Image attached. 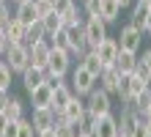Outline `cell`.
<instances>
[{
	"instance_id": "6da1fadb",
	"label": "cell",
	"mask_w": 151,
	"mask_h": 137,
	"mask_svg": "<svg viewBox=\"0 0 151 137\" xmlns=\"http://www.w3.org/2000/svg\"><path fill=\"white\" fill-rule=\"evenodd\" d=\"M6 63H8V69L14 71V74H22L25 69L30 66V52H28V44H8L6 47Z\"/></svg>"
},
{
	"instance_id": "7a4b0ae2",
	"label": "cell",
	"mask_w": 151,
	"mask_h": 137,
	"mask_svg": "<svg viewBox=\"0 0 151 137\" xmlns=\"http://www.w3.org/2000/svg\"><path fill=\"white\" fill-rule=\"evenodd\" d=\"M93 88H96V77L83 66V63H77L74 71H72V90H74V96H83L85 99Z\"/></svg>"
},
{
	"instance_id": "3957f363",
	"label": "cell",
	"mask_w": 151,
	"mask_h": 137,
	"mask_svg": "<svg viewBox=\"0 0 151 137\" xmlns=\"http://www.w3.org/2000/svg\"><path fill=\"white\" fill-rule=\"evenodd\" d=\"M85 110L91 113L93 118L96 115H104V113H113V104H110V93L104 88H93L91 93L85 96Z\"/></svg>"
},
{
	"instance_id": "277c9868",
	"label": "cell",
	"mask_w": 151,
	"mask_h": 137,
	"mask_svg": "<svg viewBox=\"0 0 151 137\" xmlns=\"http://www.w3.org/2000/svg\"><path fill=\"white\" fill-rule=\"evenodd\" d=\"M69 69H72V58H69V52H63V49H52V52H50L47 66H44L47 77H58V80H63Z\"/></svg>"
},
{
	"instance_id": "5b68a950",
	"label": "cell",
	"mask_w": 151,
	"mask_h": 137,
	"mask_svg": "<svg viewBox=\"0 0 151 137\" xmlns=\"http://www.w3.org/2000/svg\"><path fill=\"white\" fill-rule=\"evenodd\" d=\"M83 30H85V41H88V49H93L104 36H107V22L102 16H88L83 22Z\"/></svg>"
},
{
	"instance_id": "8992f818",
	"label": "cell",
	"mask_w": 151,
	"mask_h": 137,
	"mask_svg": "<svg viewBox=\"0 0 151 137\" xmlns=\"http://www.w3.org/2000/svg\"><path fill=\"white\" fill-rule=\"evenodd\" d=\"M115 41H118V49H127V52H140V47H143V33H140L135 25H124Z\"/></svg>"
},
{
	"instance_id": "52a82bcc",
	"label": "cell",
	"mask_w": 151,
	"mask_h": 137,
	"mask_svg": "<svg viewBox=\"0 0 151 137\" xmlns=\"http://www.w3.org/2000/svg\"><path fill=\"white\" fill-rule=\"evenodd\" d=\"M93 137H118V121L113 113L93 118Z\"/></svg>"
},
{
	"instance_id": "ba28073f",
	"label": "cell",
	"mask_w": 151,
	"mask_h": 137,
	"mask_svg": "<svg viewBox=\"0 0 151 137\" xmlns=\"http://www.w3.org/2000/svg\"><path fill=\"white\" fill-rule=\"evenodd\" d=\"M28 52H30V63L33 66H47V60H50V52H52V44H50V39L44 36V39H39V41H33V44H28Z\"/></svg>"
},
{
	"instance_id": "9c48e42d",
	"label": "cell",
	"mask_w": 151,
	"mask_h": 137,
	"mask_svg": "<svg viewBox=\"0 0 151 137\" xmlns=\"http://www.w3.org/2000/svg\"><path fill=\"white\" fill-rule=\"evenodd\" d=\"M93 52H96V58H99L104 66H113L115 55H118V41H115V39H110V36H104V39L93 47Z\"/></svg>"
},
{
	"instance_id": "30bf717a",
	"label": "cell",
	"mask_w": 151,
	"mask_h": 137,
	"mask_svg": "<svg viewBox=\"0 0 151 137\" xmlns=\"http://www.w3.org/2000/svg\"><path fill=\"white\" fill-rule=\"evenodd\" d=\"M30 123H33V129H36V132L52 129V123H55V110H52V107H33Z\"/></svg>"
},
{
	"instance_id": "8fae6325",
	"label": "cell",
	"mask_w": 151,
	"mask_h": 137,
	"mask_svg": "<svg viewBox=\"0 0 151 137\" xmlns=\"http://www.w3.org/2000/svg\"><path fill=\"white\" fill-rule=\"evenodd\" d=\"M129 25H135L140 33H146L148 25H151V6H146V3H135V8H132V16H129Z\"/></svg>"
},
{
	"instance_id": "7c38bea8",
	"label": "cell",
	"mask_w": 151,
	"mask_h": 137,
	"mask_svg": "<svg viewBox=\"0 0 151 137\" xmlns=\"http://www.w3.org/2000/svg\"><path fill=\"white\" fill-rule=\"evenodd\" d=\"M55 115H60V118H66V121H80V118L85 115V102H83V96H72L66 102V107L60 110V113H55Z\"/></svg>"
},
{
	"instance_id": "4fadbf2b",
	"label": "cell",
	"mask_w": 151,
	"mask_h": 137,
	"mask_svg": "<svg viewBox=\"0 0 151 137\" xmlns=\"http://www.w3.org/2000/svg\"><path fill=\"white\" fill-rule=\"evenodd\" d=\"M19 77H22V85H25V90H28V93H30L33 88H39L41 82L47 80V71H44L41 66H33V63H30V66L25 69V71H22Z\"/></svg>"
},
{
	"instance_id": "5bb4252c",
	"label": "cell",
	"mask_w": 151,
	"mask_h": 137,
	"mask_svg": "<svg viewBox=\"0 0 151 137\" xmlns=\"http://www.w3.org/2000/svg\"><path fill=\"white\" fill-rule=\"evenodd\" d=\"M30 104L33 107H52V85L47 80H44L39 88L30 90Z\"/></svg>"
},
{
	"instance_id": "9a60e30c",
	"label": "cell",
	"mask_w": 151,
	"mask_h": 137,
	"mask_svg": "<svg viewBox=\"0 0 151 137\" xmlns=\"http://www.w3.org/2000/svg\"><path fill=\"white\" fill-rule=\"evenodd\" d=\"M135 63H137V52H127V49H118L113 60V69L118 71V74H129V71H135Z\"/></svg>"
},
{
	"instance_id": "2e32d148",
	"label": "cell",
	"mask_w": 151,
	"mask_h": 137,
	"mask_svg": "<svg viewBox=\"0 0 151 137\" xmlns=\"http://www.w3.org/2000/svg\"><path fill=\"white\" fill-rule=\"evenodd\" d=\"M118 80H121V74H118V71H115L113 66H104V71H102L99 77H96L99 88H104L110 96H113V93H118Z\"/></svg>"
},
{
	"instance_id": "e0dca14e",
	"label": "cell",
	"mask_w": 151,
	"mask_h": 137,
	"mask_svg": "<svg viewBox=\"0 0 151 137\" xmlns=\"http://www.w3.org/2000/svg\"><path fill=\"white\" fill-rule=\"evenodd\" d=\"M14 16H17V19H19L25 27H28L30 22H36V19H39V11H36V6H33V0H22V3H17Z\"/></svg>"
},
{
	"instance_id": "ac0fdd59",
	"label": "cell",
	"mask_w": 151,
	"mask_h": 137,
	"mask_svg": "<svg viewBox=\"0 0 151 137\" xmlns=\"http://www.w3.org/2000/svg\"><path fill=\"white\" fill-rule=\"evenodd\" d=\"M74 96V90L66 85V82H58L55 88H52V110H55V113H60V110L66 107V102L69 99Z\"/></svg>"
},
{
	"instance_id": "d6986e66",
	"label": "cell",
	"mask_w": 151,
	"mask_h": 137,
	"mask_svg": "<svg viewBox=\"0 0 151 137\" xmlns=\"http://www.w3.org/2000/svg\"><path fill=\"white\" fill-rule=\"evenodd\" d=\"M3 30H6V36H8V44H22V41H25V25L17 19V16H11V22H8Z\"/></svg>"
},
{
	"instance_id": "ffe728a7",
	"label": "cell",
	"mask_w": 151,
	"mask_h": 137,
	"mask_svg": "<svg viewBox=\"0 0 151 137\" xmlns=\"http://www.w3.org/2000/svg\"><path fill=\"white\" fill-rule=\"evenodd\" d=\"M52 132H55V137H80L77 126L72 121H66V118L55 115V123H52Z\"/></svg>"
},
{
	"instance_id": "44dd1931",
	"label": "cell",
	"mask_w": 151,
	"mask_h": 137,
	"mask_svg": "<svg viewBox=\"0 0 151 137\" xmlns=\"http://www.w3.org/2000/svg\"><path fill=\"white\" fill-rule=\"evenodd\" d=\"M99 16H102L104 22H115V19L121 16V3H118V0H102Z\"/></svg>"
},
{
	"instance_id": "7402d4cb",
	"label": "cell",
	"mask_w": 151,
	"mask_h": 137,
	"mask_svg": "<svg viewBox=\"0 0 151 137\" xmlns=\"http://www.w3.org/2000/svg\"><path fill=\"white\" fill-rule=\"evenodd\" d=\"M39 19H41V25H44V33H47V36H52L55 30H60V27H63V19H60V14L55 11V8H52L50 14L39 16Z\"/></svg>"
},
{
	"instance_id": "603a6c76",
	"label": "cell",
	"mask_w": 151,
	"mask_h": 137,
	"mask_svg": "<svg viewBox=\"0 0 151 137\" xmlns=\"http://www.w3.org/2000/svg\"><path fill=\"white\" fill-rule=\"evenodd\" d=\"M3 113H6V118H8V121H19V118H25L22 102H19L17 96H8V102H6V107H3Z\"/></svg>"
},
{
	"instance_id": "cb8c5ba5",
	"label": "cell",
	"mask_w": 151,
	"mask_h": 137,
	"mask_svg": "<svg viewBox=\"0 0 151 137\" xmlns=\"http://www.w3.org/2000/svg\"><path fill=\"white\" fill-rule=\"evenodd\" d=\"M44 25H41V19H36V22H30L28 27H25V44H33V41H39V39H44Z\"/></svg>"
},
{
	"instance_id": "d4e9b609",
	"label": "cell",
	"mask_w": 151,
	"mask_h": 137,
	"mask_svg": "<svg viewBox=\"0 0 151 137\" xmlns=\"http://www.w3.org/2000/svg\"><path fill=\"white\" fill-rule=\"evenodd\" d=\"M50 39V44H52V49H63V52H69L72 47H69V36H66V27H60V30H55L52 36H47Z\"/></svg>"
},
{
	"instance_id": "484cf974",
	"label": "cell",
	"mask_w": 151,
	"mask_h": 137,
	"mask_svg": "<svg viewBox=\"0 0 151 137\" xmlns=\"http://www.w3.org/2000/svg\"><path fill=\"white\" fill-rule=\"evenodd\" d=\"M74 126H77V132H80V137H93V115L85 110V115L80 118V121H74Z\"/></svg>"
},
{
	"instance_id": "4316f807",
	"label": "cell",
	"mask_w": 151,
	"mask_h": 137,
	"mask_svg": "<svg viewBox=\"0 0 151 137\" xmlns=\"http://www.w3.org/2000/svg\"><path fill=\"white\" fill-rule=\"evenodd\" d=\"M148 107H151V85H146V88H143V90H140V93L135 96V110H137L140 115H143Z\"/></svg>"
},
{
	"instance_id": "83f0119b",
	"label": "cell",
	"mask_w": 151,
	"mask_h": 137,
	"mask_svg": "<svg viewBox=\"0 0 151 137\" xmlns=\"http://www.w3.org/2000/svg\"><path fill=\"white\" fill-rule=\"evenodd\" d=\"M11 77H14V71L8 69L6 60H0V88L3 90H11Z\"/></svg>"
},
{
	"instance_id": "f1b7e54d",
	"label": "cell",
	"mask_w": 151,
	"mask_h": 137,
	"mask_svg": "<svg viewBox=\"0 0 151 137\" xmlns=\"http://www.w3.org/2000/svg\"><path fill=\"white\" fill-rule=\"evenodd\" d=\"M60 19H63V25H74V22H83V19H80V6L74 3L72 8H66V11L60 14Z\"/></svg>"
},
{
	"instance_id": "f546056e",
	"label": "cell",
	"mask_w": 151,
	"mask_h": 137,
	"mask_svg": "<svg viewBox=\"0 0 151 137\" xmlns=\"http://www.w3.org/2000/svg\"><path fill=\"white\" fill-rule=\"evenodd\" d=\"M17 137H36V129H33V123L28 118H19V132H17Z\"/></svg>"
},
{
	"instance_id": "4dcf8cb0",
	"label": "cell",
	"mask_w": 151,
	"mask_h": 137,
	"mask_svg": "<svg viewBox=\"0 0 151 137\" xmlns=\"http://www.w3.org/2000/svg\"><path fill=\"white\" fill-rule=\"evenodd\" d=\"M99 6H102V0H83V11L88 16H99Z\"/></svg>"
},
{
	"instance_id": "1f68e13d",
	"label": "cell",
	"mask_w": 151,
	"mask_h": 137,
	"mask_svg": "<svg viewBox=\"0 0 151 137\" xmlns=\"http://www.w3.org/2000/svg\"><path fill=\"white\" fill-rule=\"evenodd\" d=\"M33 6H36V11H39V16H44V14H50L52 8H55V3H52V0H33Z\"/></svg>"
},
{
	"instance_id": "d6a6232c",
	"label": "cell",
	"mask_w": 151,
	"mask_h": 137,
	"mask_svg": "<svg viewBox=\"0 0 151 137\" xmlns=\"http://www.w3.org/2000/svg\"><path fill=\"white\" fill-rule=\"evenodd\" d=\"M17 132H19V121H8L0 137H17Z\"/></svg>"
},
{
	"instance_id": "836d02e7",
	"label": "cell",
	"mask_w": 151,
	"mask_h": 137,
	"mask_svg": "<svg viewBox=\"0 0 151 137\" xmlns=\"http://www.w3.org/2000/svg\"><path fill=\"white\" fill-rule=\"evenodd\" d=\"M129 137H148V132H146V123H143V118L135 123V129H132V134Z\"/></svg>"
},
{
	"instance_id": "e575fe53",
	"label": "cell",
	"mask_w": 151,
	"mask_h": 137,
	"mask_svg": "<svg viewBox=\"0 0 151 137\" xmlns=\"http://www.w3.org/2000/svg\"><path fill=\"white\" fill-rule=\"evenodd\" d=\"M52 3H55V11H58V14H63L66 8H72V6L77 3V0H52Z\"/></svg>"
},
{
	"instance_id": "d590c367",
	"label": "cell",
	"mask_w": 151,
	"mask_h": 137,
	"mask_svg": "<svg viewBox=\"0 0 151 137\" xmlns=\"http://www.w3.org/2000/svg\"><path fill=\"white\" fill-rule=\"evenodd\" d=\"M137 60H140V63H143V66H146V69L151 71V47H148V49H146L143 55H140V58H137Z\"/></svg>"
},
{
	"instance_id": "8d00e7d4",
	"label": "cell",
	"mask_w": 151,
	"mask_h": 137,
	"mask_svg": "<svg viewBox=\"0 0 151 137\" xmlns=\"http://www.w3.org/2000/svg\"><path fill=\"white\" fill-rule=\"evenodd\" d=\"M6 47H8V36H6V30L0 27V55L6 52Z\"/></svg>"
},
{
	"instance_id": "74e56055",
	"label": "cell",
	"mask_w": 151,
	"mask_h": 137,
	"mask_svg": "<svg viewBox=\"0 0 151 137\" xmlns=\"http://www.w3.org/2000/svg\"><path fill=\"white\" fill-rule=\"evenodd\" d=\"M8 96H11V93H8V90H3V88H0V113H3V107H6V102H8Z\"/></svg>"
},
{
	"instance_id": "f35d334b",
	"label": "cell",
	"mask_w": 151,
	"mask_h": 137,
	"mask_svg": "<svg viewBox=\"0 0 151 137\" xmlns=\"http://www.w3.org/2000/svg\"><path fill=\"white\" fill-rule=\"evenodd\" d=\"M36 137H55V132H52V129H44V132H36Z\"/></svg>"
},
{
	"instance_id": "ab89813d",
	"label": "cell",
	"mask_w": 151,
	"mask_h": 137,
	"mask_svg": "<svg viewBox=\"0 0 151 137\" xmlns=\"http://www.w3.org/2000/svg\"><path fill=\"white\" fill-rule=\"evenodd\" d=\"M6 123H8V118H6V113H0V134H3V129H6Z\"/></svg>"
},
{
	"instance_id": "60d3db41",
	"label": "cell",
	"mask_w": 151,
	"mask_h": 137,
	"mask_svg": "<svg viewBox=\"0 0 151 137\" xmlns=\"http://www.w3.org/2000/svg\"><path fill=\"white\" fill-rule=\"evenodd\" d=\"M143 123H146V132H148V137H151V118H143Z\"/></svg>"
},
{
	"instance_id": "b9f144b4",
	"label": "cell",
	"mask_w": 151,
	"mask_h": 137,
	"mask_svg": "<svg viewBox=\"0 0 151 137\" xmlns=\"http://www.w3.org/2000/svg\"><path fill=\"white\" fill-rule=\"evenodd\" d=\"M118 3H121V8H127V6H132V3H135V0H118Z\"/></svg>"
},
{
	"instance_id": "7bdbcfd3",
	"label": "cell",
	"mask_w": 151,
	"mask_h": 137,
	"mask_svg": "<svg viewBox=\"0 0 151 137\" xmlns=\"http://www.w3.org/2000/svg\"><path fill=\"white\" fill-rule=\"evenodd\" d=\"M143 118H151V107H148V110H146V113H143Z\"/></svg>"
},
{
	"instance_id": "ee69618b",
	"label": "cell",
	"mask_w": 151,
	"mask_h": 137,
	"mask_svg": "<svg viewBox=\"0 0 151 137\" xmlns=\"http://www.w3.org/2000/svg\"><path fill=\"white\" fill-rule=\"evenodd\" d=\"M137 3H146V6H151V0H137Z\"/></svg>"
},
{
	"instance_id": "f6af8a7d",
	"label": "cell",
	"mask_w": 151,
	"mask_h": 137,
	"mask_svg": "<svg viewBox=\"0 0 151 137\" xmlns=\"http://www.w3.org/2000/svg\"><path fill=\"white\" fill-rule=\"evenodd\" d=\"M146 33H148V39H151V25H148V30H146Z\"/></svg>"
},
{
	"instance_id": "bcb514c9",
	"label": "cell",
	"mask_w": 151,
	"mask_h": 137,
	"mask_svg": "<svg viewBox=\"0 0 151 137\" xmlns=\"http://www.w3.org/2000/svg\"><path fill=\"white\" fill-rule=\"evenodd\" d=\"M11 3H22V0H11Z\"/></svg>"
},
{
	"instance_id": "7dc6e473",
	"label": "cell",
	"mask_w": 151,
	"mask_h": 137,
	"mask_svg": "<svg viewBox=\"0 0 151 137\" xmlns=\"http://www.w3.org/2000/svg\"><path fill=\"white\" fill-rule=\"evenodd\" d=\"M148 85H151V82H148Z\"/></svg>"
}]
</instances>
